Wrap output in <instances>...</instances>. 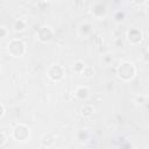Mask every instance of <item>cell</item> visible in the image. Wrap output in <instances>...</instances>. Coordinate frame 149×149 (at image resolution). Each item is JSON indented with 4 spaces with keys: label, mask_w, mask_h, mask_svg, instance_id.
Listing matches in <instances>:
<instances>
[{
    "label": "cell",
    "mask_w": 149,
    "mask_h": 149,
    "mask_svg": "<svg viewBox=\"0 0 149 149\" xmlns=\"http://www.w3.org/2000/svg\"><path fill=\"white\" fill-rule=\"evenodd\" d=\"M135 70L132 63H123L119 69V76L123 79H129L134 76Z\"/></svg>",
    "instance_id": "cell-1"
},
{
    "label": "cell",
    "mask_w": 149,
    "mask_h": 149,
    "mask_svg": "<svg viewBox=\"0 0 149 149\" xmlns=\"http://www.w3.org/2000/svg\"><path fill=\"white\" fill-rule=\"evenodd\" d=\"M76 95L79 97V98H81V99H83V98H86V97L88 95V90H87V87H80V88H78Z\"/></svg>",
    "instance_id": "cell-2"
},
{
    "label": "cell",
    "mask_w": 149,
    "mask_h": 149,
    "mask_svg": "<svg viewBox=\"0 0 149 149\" xmlns=\"http://www.w3.org/2000/svg\"><path fill=\"white\" fill-rule=\"evenodd\" d=\"M23 27H24V23H23L22 21H16V23H15V26H14V29H15V30H22Z\"/></svg>",
    "instance_id": "cell-3"
},
{
    "label": "cell",
    "mask_w": 149,
    "mask_h": 149,
    "mask_svg": "<svg viewBox=\"0 0 149 149\" xmlns=\"http://www.w3.org/2000/svg\"><path fill=\"white\" fill-rule=\"evenodd\" d=\"M5 141H6L5 134H3V133H0V146H2V144L5 143Z\"/></svg>",
    "instance_id": "cell-4"
},
{
    "label": "cell",
    "mask_w": 149,
    "mask_h": 149,
    "mask_svg": "<svg viewBox=\"0 0 149 149\" xmlns=\"http://www.w3.org/2000/svg\"><path fill=\"white\" fill-rule=\"evenodd\" d=\"M6 35V29L3 28V27H1L0 28V37H2V36H5Z\"/></svg>",
    "instance_id": "cell-5"
}]
</instances>
